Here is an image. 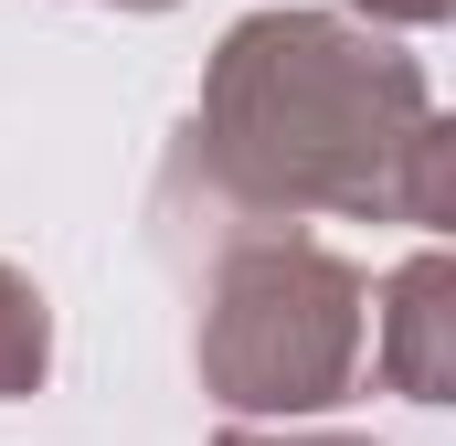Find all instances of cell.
Returning <instances> with one entry per match:
<instances>
[{
	"label": "cell",
	"mask_w": 456,
	"mask_h": 446,
	"mask_svg": "<svg viewBox=\"0 0 456 446\" xmlns=\"http://www.w3.org/2000/svg\"><path fill=\"white\" fill-rule=\"evenodd\" d=\"M213 446H371V436H265V425H224Z\"/></svg>",
	"instance_id": "cell-5"
},
{
	"label": "cell",
	"mask_w": 456,
	"mask_h": 446,
	"mask_svg": "<svg viewBox=\"0 0 456 446\" xmlns=\"http://www.w3.org/2000/svg\"><path fill=\"white\" fill-rule=\"evenodd\" d=\"M202 181L244 213H393L456 223V128L425 64L350 32L340 11H255L202 75Z\"/></svg>",
	"instance_id": "cell-1"
},
{
	"label": "cell",
	"mask_w": 456,
	"mask_h": 446,
	"mask_svg": "<svg viewBox=\"0 0 456 446\" xmlns=\"http://www.w3.org/2000/svg\"><path fill=\"white\" fill-rule=\"evenodd\" d=\"M382 383L414 393V404H446L456 393V266L425 244L393 287H382V340H371Z\"/></svg>",
	"instance_id": "cell-3"
},
{
	"label": "cell",
	"mask_w": 456,
	"mask_h": 446,
	"mask_svg": "<svg viewBox=\"0 0 456 446\" xmlns=\"http://www.w3.org/2000/svg\"><path fill=\"white\" fill-rule=\"evenodd\" d=\"M43 361H53L43 287H32L21 266H0V404H11V393H32V383H43Z\"/></svg>",
	"instance_id": "cell-4"
},
{
	"label": "cell",
	"mask_w": 456,
	"mask_h": 446,
	"mask_svg": "<svg viewBox=\"0 0 456 446\" xmlns=\"http://www.w3.org/2000/svg\"><path fill=\"white\" fill-rule=\"evenodd\" d=\"M117 11H170V0H117Z\"/></svg>",
	"instance_id": "cell-7"
},
{
	"label": "cell",
	"mask_w": 456,
	"mask_h": 446,
	"mask_svg": "<svg viewBox=\"0 0 456 446\" xmlns=\"http://www.w3.org/2000/svg\"><path fill=\"white\" fill-rule=\"evenodd\" d=\"M361 11H371V21H446L456 0H361Z\"/></svg>",
	"instance_id": "cell-6"
},
{
	"label": "cell",
	"mask_w": 456,
	"mask_h": 446,
	"mask_svg": "<svg viewBox=\"0 0 456 446\" xmlns=\"http://www.w3.org/2000/svg\"><path fill=\"white\" fill-rule=\"evenodd\" d=\"M371 298L330 244L308 234H244L202 298V393L224 415H319L361 383Z\"/></svg>",
	"instance_id": "cell-2"
}]
</instances>
